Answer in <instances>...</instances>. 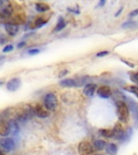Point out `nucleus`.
<instances>
[{
  "mask_svg": "<svg viewBox=\"0 0 138 155\" xmlns=\"http://www.w3.org/2000/svg\"><path fill=\"white\" fill-rule=\"evenodd\" d=\"M109 54L108 51H101V52H99V53L96 54V57H99V58H102V57H104V56Z\"/></svg>",
  "mask_w": 138,
  "mask_h": 155,
  "instance_id": "nucleus-26",
  "label": "nucleus"
},
{
  "mask_svg": "<svg viewBox=\"0 0 138 155\" xmlns=\"http://www.w3.org/2000/svg\"><path fill=\"white\" fill-rule=\"evenodd\" d=\"M116 111L119 120L125 123L129 117V108L127 104L123 101H118L116 103Z\"/></svg>",
  "mask_w": 138,
  "mask_h": 155,
  "instance_id": "nucleus-1",
  "label": "nucleus"
},
{
  "mask_svg": "<svg viewBox=\"0 0 138 155\" xmlns=\"http://www.w3.org/2000/svg\"><path fill=\"white\" fill-rule=\"evenodd\" d=\"M34 115H36L39 118H46L49 116V112L46 109V107H44L42 105L39 104H36L34 107H32Z\"/></svg>",
  "mask_w": 138,
  "mask_h": 155,
  "instance_id": "nucleus-6",
  "label": "nucleus"
},
{
  "mask_svg": "<svg viewBox=\"0 0 138 155\" xmlns=\"http://www.w3.org/2000/svg\"><path fill=\"white\" fill-rule=\"evenodd\" d=\"M130 79L132 80L134 83L138 84V73H131Z\"/></svg>",
  "mask_w": 138,
  "mask_h": 155,
  "instance_id": "nucleus-22",
  "label": "nucleus"
},
{
  "mask_svg": "<svg viewBox=\"0 0 138 155\" xmlns=\"http://www.w3.org/2000/svg\"><path fill=\"white\" fill-rule=\"evenodd\" d=\"M21 85V80L18 78H14L7 82V89L9 91H15Z\"/></svg>",
  "mask_w": 138,
  "mask_h": 155,
  "instance_id": "nucleus-7",
  "label": "nucleus"
},
{
  "mask_svg": "<svg viewBox=\"0 0 138 155\" xmlns=\"http://www.w3.org/2000/svg\"><path fill=\"white\" fill-rule=\"evenodd\" d=\"M105 2L106 1H104V0H102L100 2H99V5H98V7H104V5L105 4Z\"/></svg>",
  "mask_w": 138,
  "mask_h": 155,
  "instance_id": "nucleus-30",
  "label": "nucleus"
},
{
  "mask_svg": "<svg viewBox=\"0 0 138 155\" xmlns=\"http://www.w3.org/2000/svg\"><path fill=\"white\" fill-rule=\"evenodd\" d=\"M67 74H68V70H62V71H61L60 74H59V77H60V78L64 77V76Z\"/></svg>",
  "mask_w": 138,
  "mask_h": 155,
  "instance_id": "nucleus-28",
  "label": "nucleus"
},
{
  "mask_svg": "<svg viewBox=\"0 0 138 155\" xmlns=\"http://www.w3.org/2000/svg\"><path fill=\"white\" fill-rule=\"evenodd\" d=\"M129 16H130V17L138 16V8H137V9L133 10V12H131L130 13H129Z\"/></svg>",
  "mask_w": 138,
  "mask_h": 155,
  "instance_id": "nucleus-27",
  "label": "nucleus"
},
{
  "mask_svg": "<svg viewBox=\"0 0 138 155\" xmlns=\"http://www.w3.org/2000/svg\"><path fill=\"white\" fill-rule=\"evenodd\" d=\"M97 85L94 83H88L84 87L83 94L87 97H92L94 95V92L97 91Z\"/></svg>",
  "mask_w": 138,
  "mask_h": 155,
  "instance_id": "nucleus-11",
  "label": "nucleus"
},
{
  "mask_svg": "<svg viewBox=\"0 0 138 155\" xmlns=\"http://www.w3.org/2000/svg\"><path fill=\"white\" fill-rule=\"evenodd\" d=\"M68 11H70V12H74L75 14H78V13H79V12H78L77 10H74V9H70V8H68Z\"/></svg>",
  "mask_w": 138,
  "mask_h": 155,
  "instance_id": "nucleus-31",
  "label": "nucleus"
},
{
  "mask_svg": "<svg viewBox=\"0 0 138 155\" xmlns=\"http://www.w3.org/2000/svg\"><path fill=\"white\" fill-rule=\"evenodd\" d=\"M107 145V142L104 140H97L94 142V146L97 150H103L104 149H106Z\"/></svg>",
  "mask_w": 138,
  "mask_h": 155,
  "instance_id": "nucleus-17",
  "label": "nucleus"
},
{
  "mask_svg": "<svg viewBox=\"0 0 138 155\" xmlns=\"http://www.w3.org/2000/svg\"><path fill=\"white\" fill-rule=\"evenodd\" d=\"M97 94L102 99H108L111 95V90L107 86H101L97 89Z\"/></svg>",
  "mask_w": 138,
  "mask_h": 155,
  "instance_id": "nucleus-9",
  "label": "nucleus"
},
{
  "mask_svg": "<svg viewBox=\"0 0 138 155\" xmlns=\"http://www.w3.org/2000/svg\"><path fill=\"white\" fill-rule=\"evenodd\" d=\"M46 22L47 21H46V20H44V19H42V18H38V19L36 20V23H35V24H36L37 27H41V26H42L43 24H46Z\"/></svg>",
  "mask_w": 138,
  "mask_h": 155,
  "instance_id": "nucleus-23",
  "label": "nucleus"
},
{
  "mask_svg": "<svg viewBox=\"0 0 138 155\" xmlns=\"http://www.w3.org/2000/svg\"><path fill=\"white\" fill-rule=\"evenodd\" d=\"M11 133L9 122H7L4 119H1L0 120V135L2 137H7Z\"/></svg>",
  "mask_w": 138,
  "mask_h": 155,
  "instance_id": "nucleus-8",
  "label": "nucleus"
},
{
  "mask_svg": "<svg viewBox=\"0 0 138 155\" xmlns=\"http://www.w3.org/2000/svg\"><path fill=\"white\" fill-rule=\"evenodd\" d=\"M95 155H102V154H95Z\"/></svg>",
  "mask_w": 138,
  "mask_h": 155,
  "instance_id": "nucleus-35",
  "label": "nucleus"
},
{
  "mask_svg": "<svg viewBox=\"0 0 138 155\" xmlns=\"http://www.w3.org/2000/svg\"><path fill=\"white\" fill-rule=\"evenodd\" d=\"M49 5L43 2H39L36 3V9L39 12H46L49 10Z\"/></svg>",
  "mask_w": 138,
  "mask_h": 155,
  "instance_id": "nucleus-14",
  "label": "nucleus"
},
{
  "mask_svg": "<svg viewBox=\"0 0 138 155\" xmlns=\"http://www.w3.org/2000/svg\"><path fill=\"white\" fill-rule=\"evenodd\" d=\"M114 132V138L117 140H123L125 136V133L123 131V128L121 125V124H116L115 127L113 128Z\"/></svg>",
  "mask_w": 138,
  "mask_h": 155,
  "instance_id": "nucleus-10",
  "label": "nucleus"
},
{
  "mask_svg": "<svg viewBox=\"0 0 138 155\" xmlns=\"http://www.w3.org/2000/svg\"><path fill=\"white\" fill-rule=\"evenodd\" d=\"M99 134L106 138H112L114 137L113 129H100Z\"/></svg>",
  "mask_w": 138,
  "mask_h": 155,
  "instance_id": "nucleus-18",
  "label": "nucleus"
},
{
  "mask_svg": "<svg viewBox=\"0 0 138 155\" xmlns=\"http://www.w3.org/2000/svg\"><path fill=\"white\" fill-rule=\"evenodd\" d=\"M25 45H26V43H25L24 41H22V42H20V43L18 44V46H17V47H18V48H23V47H24V46Z\"/></svg>",
  "mask_w": 138,
  "mask_h": 155,
  "instance_id": "nucleus-29",
  "label": "nucleus"
},
{
  "mask_svg": "<svg viewBox=\"0 0 138 155\" xmlns=\"http://www.w3.org/2000/svg\"><path fill=\"white\" fill-rule=\"evenodd\" d=\"M4 28L7 34L10 36H15L19 31V26L15 24H12V23H7L4 24Z\"/></svg>",
  "mask_w": 138,
  "mask_h": 155,
  "instance_id": "nucleus-12",
  "label": "nucleus"
},
{
  "mask_svg": "<svg viewBox=\"0 0 138 155\" xmlns=\"http://www.w3.org/2000/svg\"><path fill=\"white\" fill-rule=\"evenodd\" d=\"M0 155H5L4 153H3V151H1V152H0Z\"/></svg>",
  "mask_w": 138,
  "mask_h": 155,
  "instance_id": "nucleus-34",
  "label": "nucleus"
},
{
  "mask_svg": "<svg viewBox=\"0 0 138 155\" xmlns=\"http://www.w3.org/2000/svg\"><path fill=\"white\" fill-rule=\"evenodd\" d=\"M0 146L2 149V151L6 153L11 152L15 150V141L10 137H4L0 140Z\"/></svg>",
  "mask_w": 138,
  "mask_h": 155,
  "instance_id": "nucleus-5",
  "label": "nucleus"
},
{
  "mask_svg": "<svg viewBox=\"0 0 138 155\" xmlns=\"http://www.w3.org/2000/svg\"><path fill=\"white\" fill-rule=\"evenodd\" d=\"M65 25H66V24H65V22L64 21V19H63L62 18H60L59 21H58V23L57 24V25H56L55 28L53 30V31H61L63 28H65Z\"/></svg>",
  "mask_w": 138,
  "mask_h": 155,
  "instance_id": "nucleus-19",
  "label": "nucleus"
},
{
  "mask_svg": "<svg viewBox=\"0 0 138 155\" xmlns=\"http://www.w3.org/2000/svg\"><path fill=\"white\" fill-rule=\"evenodd\" d=\"M117 146L113 143L107 144L106 147V152L109 155H116L117 153Z\"/></svg>",
  "mask_w": 138,
  "mask_h": 155,
  "instance_id": "nucleus-15",
  "label": "nucleus"
},
{
  "mask_svg": "<svg viewBox=\"0 0 138 155\" xmlns=\"http://www.w3.org/2000/svg\"><path fill=\"white\" fill-rule=\"evenodd\" d=\"M9 124L10 128H11V132H12L13 134L15 135V134H17V133H19V127L16 121L15 120H11L9 121Z\"/></svg>",
  "mask_w": 138,
  "mask_h": 155,
  "instance_id": "nucleus-16",
  "label": "nucleus"
},
{
  "mask_svg": "<svg viewBox=\"0 0 138 155\" xmlns=\"http://www.w3.org/2000/svg\"><path fill=\"white\" fill-rule=\"evenodd\" d=\"M123 89L133 94L136 97H138V87H136V86H127V87H123Z\"/></svg>",
  "mask_w": 138,
  "mask_h": 155,
  "instance_id": "nucleus-20",
  "label": "nucleus"
},
{
  "mask_svg": "<svg viewBox=\"0 0 138 155\" xmlns=\"http://www.w3.org/2000/svg\"><path fill=\"white\" fill-rule=\"evenodd\" d=\"M122 11H123V8H122V7H121L120 9L119 10L118 12H117V13H116V15H116V16H118L120 14V12H122Z\"/></svg>",
  "mask_w": 138,
  "mask_h": 155,
  "instance_id": "nucleus-33",
  "label": "nucleus"
},
{
  "mask_svg": "<svg viewBox=\"0 0 138 155\" xmlns=\"http://www.w3.org/2000/svg\"><path fill=\"white\" fill-rule=\"evenodd\" d=\"M39 53H40V50L38 48H32V49L28 50L29 55H36V54H38Z\"/></svg>",
  "mask_w": 138,
  "mask_h": 155,
  "instance_id": "nucleus-25",
  "label": "nucleus"
},
{
  "mask_svg": "<svg viewBox=\"0 0 138 155\" xmlns=\"http://www.w3.org/2000/svg\"><path fill=\"white\" fill-rule=\"evenodd\" d=\"M13 7L8 0L0 1V16L2 19L8 18L13 14Z\"/></svg>",
  "mask_w": 138,
  "mask_h": 155,
  "instance_id": "nucleus-2",
  "label": "nucleus"
},
{
  "mask_svg": "<svg viewBox=\"0 0 138 155\" xmlns=\"http://www.w3.org/2000/svg\"><path fill=\"white\" fill-rule=\"evenodd\" d=\"M122 61L125 63V64H127V65H129V66H131V67H133V66H134V65H133V64H131V63H129V62H127L126 61L122 60Z\"/></svg>",
  "mask_w": 138,
  "mask_h": 155,
  "instance_id": "nucleus-32",
  "label": "nucleus"
},
{
  "mask_svg": "<svg viewBox=\"0 0 138 155\" xmlns=\"http://www.w3.org/2000/svg\"><path fill=\"white\" fill-rule=\"evenodd\" d=\"M58 102L57 97L53 93H48L44 99V105L48 111H53L58 107Z\"/></svg>",
  "mask_w": 138,
  "mask_h": 155,
  "instance_id": "nucleus-4",
  "label": "nucleus"
},
{
  "mask_svg": "<svg viewBox=\"0 0 138 155\" xmlns=\"http://www.w3.org/2000/svg\"><path fill=\"white\" fill-rule=\"evenodd\" d=\"M138 23L136 21H133V20H129V21L125 22L124 24H122V28H133L137 26Z\"/></svg>",
  "mask_w": 138,
  "mask_h": 155,
  "instance_id": "nucleus-21",
  "label": "nucleus"
},
{
  "mask_svg": "<svg viewBox=\"0 0 138 155\" xmlns=\"http://www.w3.org/2000/svg\"><path fill=\"white\" fill-rule=\"evenodd\" d=\"M13 45H6L4 47V48H2V52L3 53H9V52H11V51L13 50Z\"/></svg>",
  "mask_w": 138,
  "mask_h": 155,
  "instance_id": "nucleus-24",
  "label": "nucleus"
},
{
  "mask_svg": "<svg viewBox=\"0 0 138 155\" xmlns=\"http://www.w3.org/2000/svg\"><path fill=\"white\" fill-rule=\"evenodd\" d=\"M77 150L80 155H95V148L89 141H81Z\"/></svg>",
  "mask_w": 138,
  "mask_h": 155,
  "instance_id": "nucleus-3",
  "label": "nucleus"
},
{
  "mask_svg": "<svg viewBox=\"0 0 138 155\" xmlns=\"http://www.w3.org/2000/svg\"><path fill=\"white\" fill-rule=\"evenodd\" d=\"M59 84L61 87H74L77 86V82L73 78H65V79L61 80L59 82Z\"/></svg>",
  "mask_w": 138,
  "mask_h": 155,
  "instance_id": "nucleus-13",
  "label": "nucleus"
}]
</instances>
